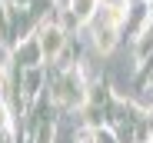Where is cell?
Instances as JSON below:
<instances>
[{
    "label": "cell",
    "instance_id": "1",
    "mask_svg": "<svg viewBox=\"0 0 153 143\" xmlns=\"http://www.w3.org/2000/svg\"><path fill=\"white\" fill-rule=\"evenodd\" d=\"M60 47H63V30H60V27H47V30L40 33V53H43L47 60H53V57L60 53Z\"/></svg>",
    "mask_w": 153,
    "mask_h": 143
},
{
    "label": "cell",
    "instance_id": "2",
    "mask_svg": "<svg viewBox=\"0 0 153 143\" xmlns=\"http://www.w3.org/2000/svg\"><path fill=\"white\" fill-rule=\"evenodd\" d=\"M97 4H100V0H70V13H73V20H80V23L93 20Z\"/></svg>",
    "mask_w": 153,
    "mask_h": 143
},
{
    "label": "cell",
    "instance_id": "3",
    "mask_svg": "<svg viewBox=\"0 0 153 143\" xmlns=\"http://www.w3.org/2000/svg\"><path fill=\"white\" fill-rule=\"evenodd\" d=\"M0 87H4V63H0Z\"/></svg>",
    "mask_w": 153,
    "mask_h": 143
}]
</instances>
